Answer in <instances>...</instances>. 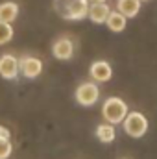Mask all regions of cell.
<instances>
[{"mask_svg":"<svg viewBox=\"0 0 157 159\" xmlns=\"http://www.w3.org/2000/svg\"><path fill=\"white\" fill-rule=\"evenodd\" d=\"M111 76H113V69L107 61L100 59V61H94L91 65V78L96 83H105V81L111 80Z\"/></svg>","mask_w":157,"mask_h":159,"instance_id":"obj_8","label":"cell"},{"mask_svg":"<svg viewBox=\"0 0 157 159\" xmlns=\"http://www.w3.org/2000/svg\"><path fill=\"white\" fill-rule=\"evenodd\" d=\"M141 2H144V0H141Z\"/></svg>","mask_w":157,"mask_h":159,"instance_id":"obj_18","label":"cell"},{"mask_svg":"<svg viewBox=\"0 0 157 159\" xmlns=\"http://www.w3.org/2000/svg\"><path fill=\"white\" fill-rule=\"evenodd\" d=\"M19 70L26 78H37L43 72V61L39 57H34V56H24L19 59Z\"/></svg>","mask_w":157,"mask_h":159,"instance_id":"obj_5","label":"cell"},{"mask_svg":"<svg viewBox=\"0 0 157 159\" xmlns=\"http://www.w3.org/2000/svg\"><path fill=\"white\" fill-rule=\"evenodd\" d=\"M124 131L133 137V139H141L144 137V133L148 131V119L141 113V111H128L126 119L122 120Z\"/></svg>","mask_w":157,"mask_h":159,"instance_id":"obj_2","label":"cell"},{"mask_svg":"<svg viewBox=\"0 0 157 159\" xmlns=\"http://www.w3.org/2000/svg\"><path fill=\"white\" fill-rule=\"evenodd\" d=\"M96 2H105V0H89V4H96Z\"/></svg>","mask_w":157,"mask_h":159,"instance_id":"obj_17","label":"cell"},{"mask_svg":"<svg viewBox=\"0 0 157 159\" xmlns=\"http://www.w3.org/2000/svg\"><path fill=\"white\" fill-rule=\"evenodd\" d=\"M111 13V7L107 6V2H96V4H89V13L87 17L94 22V24H104L107 20V15Z\"/></svg>","mask_w":157,"mask_h":159,"instance_id":"obj_9","label":"cell"},{"mask_svg":"<svg viewBox=\"0 0 157 159\" xmlns=\"http://www.w3.org/2000/svg\"><path fill=\"white\" fill-rule=\"evenodd\" d=\"M13 34H15V32H13V26L0 20V44L9 43V41L13 39Z\"/></svg>","mask_w":157,"mask_h":159,"instance_id":"obj_14","label":"cell"},{"mask_svg":"<svg viewBox=\"0 0 157 159\" xmlns=\"http://www.w3.org/2000/svg\"><path fill=\"white\" fill-rule=\"evenodd\" d=\"M19 59L13 54H2L0 56V76L4 80H13L19 74Z\"/></svg>","mask_w":157,"mask_h":159,"instance_id":"obj_6","label":"cell"},{"mask_svg":"<svg viewBox=\"0 0 157 159\" xmlns=\"http://www.w3.org/2000/svg\"><path fill=\"white\" fill-rule=\"evenodd\" d=\"M19 17V6L15 2H2L0 4V20L11 24Z\"/></svg>","mask_w":157,"mask_h":159,"instance_id":"obj_11","label":"cell"},{"mask_svg":"<svg viewBox=\"0 0 157 159\" xmlns=\"http://www.w3.org/2000/svg\"><path fill=\"white\" fill-rule=\"evenodd\" d=\"M52 54H54L56 59L67 61V59H70L74 56V43L69 39V37H59V39L52 44Z\"/></svg>","mask_w":157,"mask_h":159,"instance_id":"obj_7","label":"cell"},{"mask_svg":"<svg viewBox=\"0 0 157 159\" xmlns=\"http://www.w3.org/2000/svg\"><path fill=\"white\" fill-rule=\"evenodd\" d=\"M100 100V87L96 85V81H85L76 89V102L79 106H94Z\"/></svg>","mask_w":157,"mask_h":159,"instance_id":"obj_3","label":"cell"},{"mask_svg":"<svg viewBox=\"0 0 157 159\" xmlns=\"http://www.w3.org/2000/svg\"><path fill=\"white\" fill-rule=\"evenodd\" d=\"M102 115H104L105 122H109L113 126L120 124L128 115V104L118 96H109V98H105V102L102 106Z\"/></svg>","mask_w":157,"mask_h":159,"instance_id":"obj_1","label":"cell"},{"mask_svg":"<svg viewBox=\"0 0 157 159\" xmlns=\"http://www.w3.org/2000/svg\"><path fill=\"white\" fill-rule=\"evenodd\" d=\"M87 13H89V0H69V4L63 11V19L81 20L87 17Z\"/></svg>","mask_w":157,"mask_h":159,"instance_id":"obj_4","label":"cell"},{"mask_svg":"<svg viewBox=\"0 0 157 159\" xmlns=\"http://www.w3.org/2000/svg\"><path fill=\"white\" fill-rule=\"evenodd\" d=\"M67 2H69V0H67Z\"/></svg>","mask_w":157,"mask_h":159,"instance_id":"obj_19","label":"cell"},{"mask_svg":"<svg viewBox=\"0 0 157 159\" xmlns=\"http://www.w3.org/2000/svg\"><path fill=\"white\" fill-rule=\"evenodd\" d=\"M117 11H120L126 19H133L141 11V0H118Z\"/></svg>","mask_w":157,"mask_h":159,"instance_id":"obj_10","label":"cell"},{"mask_svg":"<svg viewBox=\"0 0 157 159\" xmlns=\"http://www.w3.org/2000/svg\"><path fill=\"white\" fill-rule=\"evenodd\" d=\"M126 22H128V19H126L120 11H111V13L107 15V20H105L107 28H109L111 32H117V34L126 30Z\"/></svg>","mask_w":157,"mask_h":159,"instance_id":"obj_12","label":"cell"},{"mask_svg":"<svg viewBox=\"0 0 157 159\" xmlns=\"http://www.w3.org/2000/svg\"><path fill=\"white\" fill-rule=\"evenodd\" d=\"M0 137H2V139H7V141L11 139V133H9V129H7L6 126H0Z\"/></svg>","mask_w":157,"mask_h":159,"instance_id":"obj_16","label":"cell"},{"mask_svg":"<svg viewBox=\"0 0 157 159\" xmlns=\"http://www.w3.org/2000/svg\"><path fill=\"white\" fill-rule=\"evenodd\" d=\"M11 150H13L11 143H9L7 139H2V137H0V159H7L11 156Z\"/></svg>","mask_w":157,"mask_h":159,"instance_id":"obj_15","label":"cell"},{"mask_svg":"<svg viewBox=\"0 0 157 159\" xmlns=\"http://www.w3.org/2000/svg\"><path fill=\"white\" fill-rule=\"evenodd\" d=\"M96 137H98L100 143H105V144H107V143H113L115 137H117V133H115V126L109 124V122L98 124V126H96Z\"/></svg>","mask_w":157,"mask_h":159,"instance_id":"obj_13","label":"cell"}]
</instances>
